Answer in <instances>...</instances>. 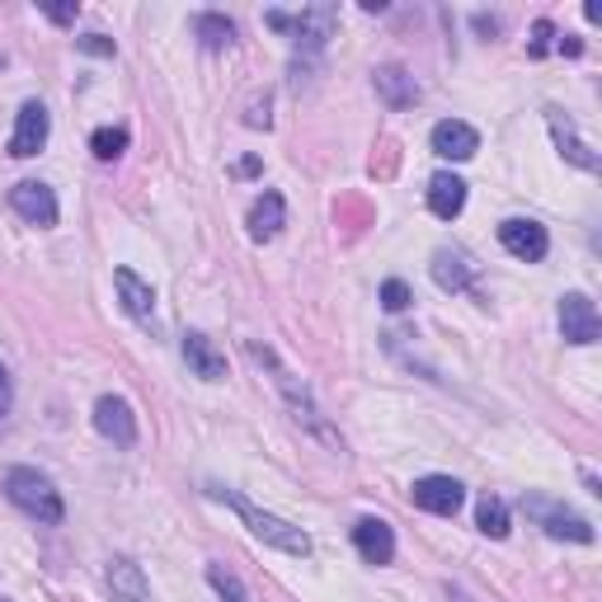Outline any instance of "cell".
<instances>
[{
    "label": "cell",
    "instance_id": "6da1fadb",
    "mask_svg": "<svg viewBox=\"0 0 602 602\" xmlns=\"http://www.w3.org/2000/svg\"><path fill=\"white\" fill-rule=\"evenodd\" d=\"M208 495L221 499V503H231V509L241 513V522L259 536V542L288 551V556H311V536L301 532V528H292V522H282V518H274V513L255 509V503H250L245 495H235V489H227V485H208Z\"/></svg>",
    "mask_w": 602,
    "mask_h": 602
},
{
    "label": "cell",
    "instance_id": "7a4b0ae2",
    "mask_svg": "<svg viewBox=\"0 0 602 602\" xmlns=\"http://www.w3.org/2000/svg\"><path fill=\"white\" fill-rule=\"evenodd\" d=\"M5 495H10L14 509L28 513V518H38V522H61V518H67V509H61V495L53 489V481H47V475H38V471H28V466L5 471Z\"/></svg>",
    "mask_w": 602,
    "mask_h": 602
},
{
    "label": "cell",
    "instance_id": "3957f363",
    "mask_svg": "<svg viewBox=\"0 0 602 602\" xmlns=\"http://www.w3.org/2000/svg\"><path fill=\"white\" fill-rule=\"evenodd\" d=\"M335 24H339V10L335 5H311L301 14H282V10H268V28H292L297 43L306 53H321L325 38H335Z\"/></svg>",
    "mask_w": 602,
    "mask_h": 602
},
{
    "label": "cell",
    "instance_id": "277c9868",
    "mask_svg": "<svg viewBox=\"0 0 602 602\" xmlns=\"http://www.w3.org/2000/svg\"><path fill=\"white\" fill-rule=\"evenodd\" d=\"M47 132H53V118H47V108L38 100H28L20 108V118H14V132H10V155H20V161H28V155H38L47 147Z\"/></svg>",
    "mask_w": 602,
    "mask_h": 602
},
{
    "label": "cell",
    "instance_id": "5b68a950",
    "mask_svg": "<svg viewBox=\"0 0 602 602\" xmlns=\"http://www.w3.org/2000/svg\"><path fill=\"white\" fill-rule=\"evenodd\" d=\"M499 245L509 250L513 259H528V264H536V259H546V250H551V235H546V227H542V221L513 217V221H503V227H499Z\"/></svg>",
    "mask_w": 602,
    "mask_h": 602
},
{
    "label": "cell",
    "instance_id": "8992f818",
    "mask_svg": "<svg viewBox=\"0 0 602 602\" xmlns=\"http://www.w3.org/2000/svg\"><path fill=\"white\" fill-rule=\"evenodd\" d=\"M10 208L20 212L28 227H57V198H53V188L38 184V180L14 184L10 188Z\"/></svg>",
    "mask_w": 602,
    "mask_h": 602
},
{
    "label": "cell",
    "instance_id": "52a82bcc",
    "mask_svg": "<svg viewBox=\"0 0 602 602\" xmlns=\"http://www.w3.org/2000/svg\"><path fill=\"white\" fill-rule=\"evenodd\" d=\"M560 335H565V344H593L602 335L598 306L583 292H569L560 301Z\"/></svg>",
    "mask_w": 602,
    "mask_h": 602
},
{
    "label": "cell",
    "instance_id": "ba28073f",
    "mask_svg": "<svg viewBox=\"0 0 602 602\" xmlns=\"http://www.w3.org/2000/svg\"><path fill=\"white\" fill-rule=\"evenodd\" d=\"M415 503L419 509H429V513H438V518H452L456 509H462V499H466V489L452 481V475H424V481H415Z\"/></svg>",
    "mask_w": 602,
    "mask_h": 602
},
{
    "label": "cell",
    "instance_id": "9c48e42d",
    "mask_svg": "<svg viewBox=\"0 0 602 602\" xmlns=\"http://www.w3.org/2000/svg\"><path fill=\"white\" fill-rule=\"evenodd\" d=\"M250 358H255V362H264V368L274 372V382H278L282 391H288V401H292V409H297V419H306L315 433H325V429H321V419H315V405H311L306 386H297V382H292V372H288V368H282V362L274 358V348H259V344H250Z\"/></svg>",
    "mask_w": 602,
    "mask_h": 602
},
{
    "label": "cell",
    "instance_id": "30bf717a",
    "mask_svg": "<svg viewBox=\"0 0 602 602\" xmlns=\"http://www.w3.org/2000/svg\"><path fill=\"white\" fill-rule=\"evenodd\" d=\"M94 429L108 442H118V448H132L137 442V419H132L128 401H118V395H104V401L94 405Z\"/></svg>",
    "mask_w": 602,
    "mask_h": 602
},
{
    "label": "cell",
    "instance_id": "8fae6325",
    "mask_svg": "<svg viewBox=\"0 0 602 602\" xmlns=\"http://www.w3.org/2000/svg\"><path fill=\"white\" fill-rule=\"evenodd\" d=\"M433 151L442 161H471L475 151H481V132L471 128V123H456V118H442L433 128Z\"/></svg>",
    "mask_w": 602,
    "mask_h": 602
},
{
    "label": "cell",
    "instance_id": "7c38bea8",
    "mask_svg": "<svg viewBox=\"0 0 602 602\" xmlns=\"http://www.w3.org/2000/svg\"><path fill=\"white\" fill-rule=\"evenodd\" d=\"M354 546H358V556L368 560V565H391V556H395V532H391V522H382V518H362L358 528H354Z\"/></svg>",
    "mask_w": 602,
    "mask_h": 602
},
{
    "label": "cell",
    "instance_id": "4fadbf2b",
    "mask_svg": "<svg viewBox=\"0 0 602 602\" xmlns=\"http://www.w3.org/2000/svg\"><path fill=\"white\" fill-rule=\"evenodd\" d=\"M546 123H551V137H556V147L575 161L579 170H589V174H598V155H593V147L589 141H579V132H575V123H569L560 108H546Z\"/></svg>",
    "mask_w": 602,
    "mask_h": 602
},
{
    "label": "cell",
    "instance_id": "5bb4252c",
    "mask_svg": "<svg viewBox=\"0 0 602 602\" xmlns=\"http://www.w3.org/2000/svg\"><path fill=\"white\" fill-rule=\"evenodd\" d=\"M184 358H188V368H194L202 382H221V377H227V358H221V348L208 335H198V329H188V335H184Z\"/></svg>",
    "mask_w": 602,
    "mask_h": 602
},
{
    "label": "cell",
    "instance_id": "9a60e30c",
    "mask_svg": "<svg viewBox=\"0 0 602 602\" xmlns=\"http://www.w3.org/2000/svg\"><path fill=\"white\" fill-rule=\"evenodd\" d=\"M114 282H118V297H123V311L132 315V321H141V325H151V315H155V292L141 282L132 268H118L114 274Z\"/></svg>",
    "mask_w": 602,
    "mask_h": 602
},
{
    "label": "cell",
    "instance_id": "2e32d148",
    "mask_svg": "<svg viewBox=\"0 0 602 602\" xmlns=\"http://www.w3.org/2000/svg\"><path fill=\"white\" fill-rule=\"evenodd\" d=\"M429 208H433V217H442V221H452V217H462V208H466V184L456 180V174H433L429 180Z\"/></svg>",
    "mask_w": 602,
    "mask_h": 602
},
{
    "label": "cell",
    "instance_id": "e0dca14e",
    "mask_svg": "<svg viewBox=\"0 0 602 602\" xmlns=\"http://www.w3.org/2000/svg\"><path fill=\"white\" fill-rule=\"evenodd\" d=\"M528 509L546 522L551 536H569V542H593V528H589L583 518L565 513V509H551V503H542V499H528Z\"/></svg>",
    "mask_w": 602,
    "mask_h": 602
},
{
    "label": "cell",
    "instance_id": "ac0fdd59",
    "mask_svg": "<svg viewBox=\"0 0 602 602\" xmlns=\"http://www.w3.org/2000/svg\"><path fill=\"white\" fill-rule=\"evenodd\" d=\"M282 221H288V202H282V194H264L255 208H250V235H255V241H274V235L282 231Z\"/></svg>",
    "mask_w": 602,
    "mask_h": 602
},
{
    "label": "cell",
    "instance_id": "d6986e66",
    "mask_svg": "<svg viewBox=\"0 0 602 602\" xmlns=\"http://www.w3.org/2000/svg\"><path fill=\"white\" fill-rule=\"evenodd\" d=\"M433 282L442 292L471 288V264H466L462 250H438V255H433Z\"/></svg>",
    "mask_w": 602,
    "mask_h": 602
},
{
    "label": "cell",
    "instance_id": "ffe728a7",
    "mask_svg": "<svg viewBox=\"0 0 602 602\" xmlns=\"http://www.w3.org/2000/svg\"><path fill=\"white\" fill-rule=\"evenodd\" d=\"M108 589H114V602H147V579H141V569L132 560H114L108 565Z\"/></svg>",
    "mask_w": 602,
    "mask_h": 602
},
{
    "label": "cell",
    "instance_id": "44dd1931",
    "mask_svg": "<svg viewBox=\"0 0 602 602\" xmlns=\"http://www.w3.org/2000/svg\"><path fill=\"white\" fill-rule=\"evenodd\" d=\"M377 90H382V100L391 108H409L419 100V85H415V76L401 71V67H382L377 71Z\"/></svg>",
    "mask_w": 602,
    "mask_h": 602
},
{
    "label": "cell",
    "instance_id": "7402d4cb",
    "mask_svg": "<svg viewBox=\"0 0 602 602\" xmlns=\"http://www.w3.org/2000/svg\"><path fill=\"white\" fill-rule=\"evenodd\" d=\"M194 34L202 38V47L221 53V47L235 43V24L227 20V14H198V20H194Z\"/></svg>",
    "mask_w": 602,
    "mask_h": 602
},
{
    "label": "cell",
    "instance_id": "603a6c76",
    "mask_svg": "<svg viewBox=\"0 0 602 602\" xmlns=\"http://www.w3.org/2000/svg\"><path fill=\"white\" fill-rule=\"evenodd\" d=\"M475 528H481L485 536H509V509H503V499H495V495H485L481 503H475Z\"/></svg>",
    "mask_w": 602,
    "mask_h": 602
},
{
    "label": "cell",
    "instance_id": "cb8c5ba5",
    "mask_svg": "<svg viewBox=\"0 0 602 602\" xmlns=\"http://www.w3.org/2000/svg\"><path fill=\"white\" fill-rule=\"evenodd\" d=\"M90 151L100 155V161H118V155L128 151V128H100L90 137Z\"/></svg>",
    "mask_w": 602,
    "mask_h": 602
},
{
    "label": "cell",
    "instance_id": "d4e9b609",
    "mask_svg": "<svg viewBox=\"0 0 602 602\" xmlns=\"http://www.w3.org/2000/svg\"><path fill=\"white\" fill-rule=\"evenodd\" d=\"M208 583L217 589V598L221 602H250V593H245V583L231 575L227 565H208Z\"/></svg>",
    "mask_w": 602,
    "mask_h": 602
},
{
    "label": "cell",
    "instance_id": "484cf974",
    "mask_svg": "<svg viewBox=\"0 0 602 602\" xmlns=\"http://www.w3.org/2000/svg\"><path fill=\"white\" fill-rule=\"evenodd\" d=\"M382 306H386V311H405V306H409V288H405L401 278H386V282H382Z\"/></svg>",
    "mask_w": 602,
    "mask_h": 602
},
{
    "label": "cell",
    "instance_id": "4316f807",
    "mask_svg": "<svg viewBox=\"0 0 602 602\" xmlns=\"http://www.w3.org/2000/svg\"><path fill=\"white\" fill-rule=\"evenodd\" d=\"M551 38H556V28H551V20H536V28H532V47H528V53H532V57H546Z\"/></svg>",
    "mask_w": 602,
    "mask_h": 602
},
{
    "label": "cell",
    "instance_id": "83f0119b",
    "mask_svg": "<svg viewBox=\"0 0 602 602\" xmlns=\"http://www.w3.org/2000/svg\"><path fill=\"white\" fill-rule=\"evenodd\" d=\"M81 47H85V53H94V57H114V43H108L104 34H90V38H81Z\"/></svg>",
    "mask_w": 602,
    "mask_h": 602
},
{
    "label": "cell",
    "instance_id": "f1b7e54d",
    "mask_svg": "<svg viewBox=\"0 0 602 602\" xmlns=\"http://www.w3.org/2000/svg\"><path fill=\"white\" fill-rule=\"evenodd\" d=\"M10 401H14V391H10V372L0 368V419L10 415Z\"/></svg>",
    "mask_w": 602,
    "mask_h": 602
},
{
    "label": "cell",
    "instance_id": "f546056e",
    "mask_svg": "<svg viewBox=\"0 0 602 602\" xmlns=\"http://www.w3.org/2000/svg\"><path fill=\"white\" fill-rule=\"evenodd\" d=\"M47 10V20H53V24H71L76 20V5H43Z\"/></svg>",
    "mask_w": 602,
    "mask_h": 602
},
{
    "label": "cell",
    "instance_id": "4dcf8cb0",
    "mask_svg": "<svg viewBox=\"0 0 602 602\" xmlns=\"http://www.w3.org/2000/svg\"><path fill=\"white\" fill-rule=\"evenodd\" d=\"M475 28H481V34H499V20H489V14H475Z\"/></svg>",
    "mask_w": 602,
    "mask_h": 602
},
{
    "label": "cell",
    "instance_id": "1f68e13d",
    "mask_svg": "<svg viewBox=\"0 0 602 602\" xmlns=\"http://www.w3.org/2000/svg\"><path fill=\"white\" fill-rule=\"evenodd\" d=\"M0 61H5V57H0Z\"/></svg>",
    "mask_w": 602,
    "mask_h": 602
},
{
    "label": "cell",
    "instance_id": "d6a6232c",
    "mask_svg": "<svg viewBox=\"0 0 602 602\" xmlns=\"http://www.w3.org/2000/svg\"><path fill=\"white\" fill-rule=\"evenodd\" d=\"M0 602H5V598H0Z\"/></svg>",
    "mask_w": 602,
    "mask_h": 602
}]
</instances>
